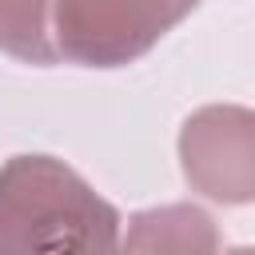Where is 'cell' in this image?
Segmentation results:
<instances>
[{
	"mask_svg": "<svg viewBox=\"0 0 255 255\" xmlns=\"http://www.w3.org/2000/svg\"><path fill=\"white\" fill-rule=\"evenodd\" d=\"M120 211L64 159L24 151L0 167V255H116Z\"/></svg>",
	"mask_w": 255,
	"mask_h": 255,
	"instance_id": "cell-1",
	"label": "cell"
},
{
	"mask_svg": "<svg viewBox=\"0 0 255 255\" xmlns=\"http://www.w3.org/2000/svg\"><path fill=\"white\" fill-rule=\"evenodd\" d=\"M195 8L199 0H52V44L80 68H128Z\"/></svg>",
	"mask_w": 255,
	"mask_h": 255,
	"instance_id": "cell-2",
	"label": "cell"
},
{
	"mask_svg": "<svg viewBox=\"0 0 255 255\" xmlns=\"http://www.w3.org/2000/svg\"><path fill=\"white\" fill-rule=\"evenodd\" d=\"M179 167L191 191L239 207L255 199V116L243 104H207L179 128Z\"/></svg>",
	"mask_w": 255,
	"mask_h": 255,
	"instance_id": "cell-3",
	"label": "cell"
},
{
	"mask_svg": "<svg viewBox=\"0 0 255 255\" xmlns=\"http://www.w3.org/2000/svg\"><path fill=\"white\" fill-rule=\"evenodd\" d=\"M116 255H219V227L195 203L143 207L120 227Z\"/></svg>",
	"mask_w": 255,
	"mask_h": 255,
	"instance_id": "cell-4",
	"label": "cell"
},
{
	"mask_svg": "<svg viewBox=\"0 0 255 255\" xmlns=\"http://www.w3.org/2000/svg\"><path fill=\"white\" fill-rule=\"evenodd\" d=\"M0 52L32 68L56 64L52 0H0Z\"/></svg>",
	"mask_w": 255,
	"mask_h": 255,
	"instance_id": "cell-5",
	"label": "cell"
},
{
	"mask_svg": "<svg viewBox=\"0 0 255 255\" xmlns=\"http://www.w3.org/2000/svg\"><path fill=\"white\" fill-rule=\"evenodd\" d=\"M227 255H251V247H231Z\"/></svg>",
	"mask_w": 255,
	"mask_h": 255,
	"instance_id": "cell-6",
	"label": "cell"
}]
</instances>
